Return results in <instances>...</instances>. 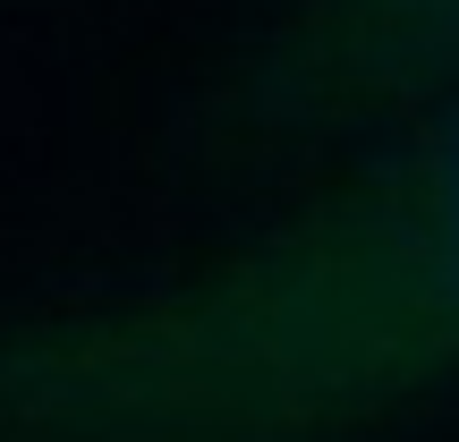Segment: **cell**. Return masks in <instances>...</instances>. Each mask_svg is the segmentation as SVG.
I'll return each instance as SVG.
<instances>
[{"instance_id":"obj_1","label":"cell","mask_w":459,"mask_h":442,"mask_svg":"<svg viewBox=\"0 0 459 442\" xmlns=\"http://www.w3.org/2000/svg\"><path fill=\"white\" fill-rule=\"evenodd\" d=\"M459 426V85L273 213L0 307V442H434Z\"/></svg>"},{"instance_id":"obj_2","label":"cell","mask_w":459,"mask_h":442,"mask_svg":"<svg viewBox=\"0 0 459 442\" xmlns=\"http://www.w3.org/2000/svg\"><path fill=\"white\" fill-rule=\"evenodd\" d=\"M443 85H459V0H273L187 94L170 162L221 187L281 179Z\"/></svg>"}]
</instances>
